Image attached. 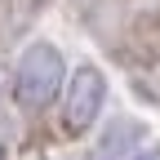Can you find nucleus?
<instances>
[{
  "instance_id": "nucleus-1",
  "label": "nucleus",
  "mask_w": 160,
  "mask_h": 160,
  "mask_svg": "<svg viewBox=\"0 0 160 160\" xmlns=\"http://www.w3.org/2000/svg\"><path fill=\"white\" fill-rule=\"evenodd\" d=\"M67 80H71V76H67V62H62V53H58V45L36 40V45H27V53L18 58L13 98H18L27 111H45Z\"/></svg>"
},
{
  "instance_id": "nucleus-2",
  "label": "nucleus",
  "mask_w": 160,
  "mask_h": 160,
  "mask_svg": "<svg viewBox=\"0 0 160 160\" xmlns=\"http://www.w3.org/2000/svg\"><path fill=\"white\" fill-rule=\"evenodd\" d=\"M107 102V80L93 62H80L76 76L67 80V102H62V129L67 133H85L93 129V120L102 116Z\"/></svg>"
},
{
  "instance_id": "nucleus-3",
  "label": "nucleus",
  "mask_w": 160,
  "mask_h": 160,
  "mask_svg": "<svg viewBox=\"0 0 160 160\" xmlns=\"http://www.w3.org/2000/svg\"><path fill=\"white\" fill-rule=\"evenodd\" d=\"M142 147H147V129L138 125V120L120 116V120H111V129L93 142L89 160H138Z\"/></svg>"
},
{
  "instance_id": "nucleus-4",
  "label": "nucleus",
  "mask_w": 160,
  "mask_h": 160,
  "mask_svg": "<svg viewBox=\"0 0 160 160\" xmlns=\"http://www.w3.org/2000/svg\"><path fill=\"white\" fill-rule=\"evenodd\" d=\"M0 160H5V151H0Z\"/></svg>"
}]
</instances>
